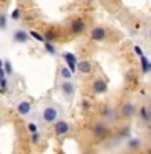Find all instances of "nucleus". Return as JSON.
<instances>
[{
    "instance_id": "obj_26",
    "label": "nucleus",
    "mask_w": 151,
    "mask_h": 154,
    "mask_svg": "<svg viewBox=\"0 0 151 154\" xmlns=\"http://www.w3.org/2000/svg\"><path fill=\"white\" fill-rule=\"evenodd\" d=\"M7 85H8V81H7L5 78H3L2 81H0V86H2V91L7 88Z\"/></svg>"
},
{
    "instance_id": "obj_9",
    "label": "nucleus",
    "mask_w": 151,
    "mask_h": 154,
    "mask_svg": "<svg viewBox=\"0 0 151 154\" xmlns=\"http://www.w3.org/2000/svg\"><path fill=\"white\" fill-rule=\"evenodd\" d=\"M54 131L56 135H64L70 131V123L66 121H56L55 126H54Z\"/></svg>"
},
{
    "instance_id": "obj_29",
    "label": "nucleus",
    "mask_w": 151,
    "mask_h": 154,
    "mask_svg": "<svg viewBox=\"0 0 151 154\" xmlns=\"http://www.w3.org/2000/svg\"><path fill=\"white\" fill-rule=\"evenodd\" d=\"M149 34H150V36H151V27H150V29H149Z\"/></svg>"
},
{
    "instance_id": "obj_31",
    "label": "nucleus",
    "mask_w": 151,
    "mask_h": 154,
    "mask_svg": "<svg viewBox=\"0 0 151 154\" xmlns=\"http://www.w3.org/2000/svg\"><path fill=\"white\" fill-rule=\"evenodd\" d=\"M0 93H2V88H0Z\"/></svg>"
},
{
    "instance_id": "obj_7",
    "label": "nucleus",
    "mask_w": 151,
    "mask_h": 154,
    "mask_svg": "<svg viewBox=\"0 0 151 154\" xmlns=\"http://www.w3.org/2000/svg\"><path fill=\"white\" fill-rule=\"evenodd\" d=\"M120 114L124 118H131L137 114V106L132 102H126L122 105V109H120Z\"/></svg>"
},
{
    "instance_id": "obj_23",
    "label": "nucleus",
    "mask_w": 151,
    "mask_h": 154,
    "mask_svg": "<svg viewBox=\"0 0 151 154\" xmlns=\"http://www.w3.org/2000/svg\"><path fill=\"white\" fill-rule=\"evenodd\" d=\"M11 19L12 20H19L20 19V10L19 8H15L12 12H11Z\"/></svg>"
},
{
    "instance_id": "obj_6",
    "label": "nucleus",
    "mask_w": 151,
    "mask_h": 154,
    "mask_svg": "<svg viewBox=\"0 0 151 154\" xmlns=\"http://www.w3.org/2000/svg\"><path fill=\"white\" fill-rule=\"evenodd\" d=\"M90 35H91V39H92V40H96V42H103V40L106 39V36H107V31H106L104 27L98 26V27H94L92 29H91Z\"/></svg>"
},
{
    "instance_id": "obj_32",
    "label": "nucleus",
    "mask_w": 151,
    "mask_h": 154,
    "mask_svg": "<svg viewBox=\"0 0 151 154\" xmlns=\"http://www.w3.org/2000/svg\"><path fill=\"white\" fill-rule=\"evenodd\" d=\"M150 135H151V133H150Z\"/></svg>"
},
{
    "instance_id": "obj_16",
    "label": "nucleus",
    "mask_w": 151,
    "mask_h": 154,
    "mask_svg": "<svg viewBox=\"0 0 151 154\" xmlns=\"http://www.w3.org/2000/svg\"><path fill=\"white\" fill-rule=\"evenodd\" d=\"M140 145H142V142L139 138H130L128 142H127V147L130 150H138L140 147Z\"/></svg>"
},
{
    "instance_id": "obj_1",
    "label": "nucleus",
    "mask_w": 151,
    "mask_h": 154,
    "mask_svg": "<svg viewBox=\"0 0 151 154\" xmlns=\"http://www.w3.org/2000/svg\"><path fill=\"white\" fill-rule=\"evenodd\" d=\"M62 115L60 107H59L56 103L54 102H48L41 107V112H40V118L44 123H55L56 121H59Z\"/></svg>"
},
{
    "instance_id": "obj_10",
    "label": "nucleus",
    "mask_w": 151,
    "mask_h": 154,
    "mask_svg": "<svg viewBox=\"0 0 151 154\" xmlns=\"http://www.w3.org/2000/svg\"><path fill=\"white\" fill-rule=\"evenodd\" d=\"M92 90L95 94H104L107 91V82L102 78H96L92 82Z\"/></svg>"
},
{
    "instance_id": "obj_25",
    "label": "nucleus",
    "mask_w": 151,
    "mask_h": 154,
    "mask_svg": "<svg viewBox=\"0 0 151 154\" xmlns=\"http://www.w3.org/2000/svg\"><path fill=\"white\" fill-rule=\"evenodd\" d=\"M134 51H135V54H137L138 56H142V55H143V50H142L139 46H134Z\"/></svg>"
},
{
    "instance_id": "obj_8",
    "label": "nucleus",
    "mask_w": 151,
    "mask_h": 154,
    "mask_svg": "<svg viewBox=\"0 0 151 154\" xmlns=\"http://www.w3.org/2000/svg\"><path fill=\"white\" fill-rule=\"evenodd\" d=\"M12 39H14L15 43H20V44L27 43L29 40V34L28 32H26L24 29L17 28V29H15V32L12 35Z\"/></svg>"
},
{
    "instance_id": "obj_21",
    "label": "nucleus",
    "mask_w": 151,
    "mask_h": 154,
    "mask_svg": "<svg viewBox=\"0 0 151 154\" xmlns=\"http://www.w3.org/2000/svg\"><path fill=\"white\" fill-rule=\"evenodd\" d=\"M40 141V134L39 131H35V133H31V143L34 145H38Z\"/></svg>"
},
{
    "instance_id": "obj_22",
    "label": "nucleus",
    "mask_w": 151,
    "mask_h": 154,
    "mask_svg": "<svg viewBox=\"0 0 151 154\" xmlns=\"http://www.w3.org/2000/svg\"><path fill=\"white\" fill-rule=\"evenodd\" d=\"M27 129H28V131L29 133H35V131H38V123L36 122H34V121H31V122H28L27 123Z\"/></svg>"
},
{
    "instance_id": "obj_12",
    "label": "nucleus",
    "mask_w": 151,
    "mask_h": 154,
    "mask_svg": "<svg viewBox=\"0 0 151 154\" xmlns=\"http://www.w3.org/2000/svg\"><path fill=\"white\" fill-rule=\"evenodd\" d=\"M76 67H78V71L80 74H84V75H88V74L92 72V64H91V62L88 60H82L79 62L78 64H76Z\"/></svg>"
},
{
    "instance_id": "obj_17",
    "label": "nucleus",
    "mask_w": 151,
    "mask_h": 154,
    "mask_svg": "<svg viewBox=\"0 0 151 154\" xmlns=\"http://www.w3.org/2000/svg\"><path fill=\"white\" fill-rule=\"evenodd\" d=\"M59 75H60L62 79H72V72H71L67 66L60 67V70H59Z\"/></svg>"
},
{
    "instance_id": "obj_18",
    "label": "nucleus",
    "mask_w": 151,
    "mask_h": 154,
    "mask_svg": "<svg viewBox=\"0 0 151 154\" xmlns=\"http://www.w3.org/2000/svg\"><path fill=\"white\" fill-rule=\"evenodd\" d=\"M44 50L48 52L50 55H58V50H56L55 44H52L51 42H44Z\"/></svg>"
},
{
    "instance_id": "obj_30",
    "label": "nucleus",
    "mask_w": 151,
    "mask_h": 154,
    "mask_svg": "<svg viewBox=\"0 0 151 154\" xmlns=\"http://www.w3.org/2000/svg\"><path fill=\"white\" fill-rule=\"evenodd\" d=\"M149 154H151V149H150V152H149Z\"/></svg>"
},
{
    "instance_id": "obj_2",
    "label": "nucleus",
    "mask_w": 151,
    "mask_h": 154,
    "mask_svg": "<svg viewBox=\"0 0 151 154\" xmlns=\"http://www.w3.org/2000/svg\"><path fill=\"white\" fill-rule=\"evenodd\" d=\"M59 90H60L62 95L66 99H72L76 93L75 83H74L71 79H63V81L60 82V85H59Z\"/></svg>"
},
{
    "instance_id": "obj_28",
    "label": "nucleus",
    "mask_w": 151,
    "mask_h": 154,
    "mask_svg": "<svg viewBox=\"0 0 151 154\" xmlns=\"http://www.w3.org/2000/svg\"><path fill=\"white\" fill-rule=\"evenodd\" d=\"M0 67H3V60L0 59Z\"/></svg>"
},
{
    "instance_id": "obj_24",
    "label": "nucleus",
    "mask_w": 151,
    "mask_h": 154,
    "mask_svg": "<svg viewBox=\"0 0 151 154\" xmlns=\"http://www.w3.org/2000/svg\"><path fill=\"white\" fill-rule=\"evenodd\" d=\"M120 138H128L130 137V129L128 127H126V129H123L122 131H120Z\"/></svg>"
},
{
    "instance_id": "obj_13",
    "label": "nucleus",
    "mask_w": 151,
    "mask_h": 154,
    "mask_svg": "<svg viewBox=\"0 0 151 154\" xmlns=\"http://www.w3.org/2000/svg\"><path fill=\"white\" fill-rule=\"evenodd\" d=\"M102 115H103L104 119L112 121L115 118V111H114V109H112L110 105H106L104 107H103V110H102Z\"/></svg>"
},
{
    "instance_id": "obj_20",
    "label": "nucleus",
    "mask_w": 151,
    "mask_h": 154,
    "mask_svg": "<svg viewBox=\"0 0 151 154\" xmlns=\"http://www.w3.org/2000/svg\"><path fill=\"white\" fill-rule=\"evenodd\" d=\"M3 69H4V71H5V74H7V75H11V74H12V66H11V63H10V60H4L3 62Z\"/></svg>"
},
{
    "instance_id": "obj_4",
    "label": "nucleus",
    "mask_w": 151,
    "mask_h": 154,
    "mask_svg": "<svg viewBox=\"0 0 151 154\" xmlns=\"http://www.w3.org/2000/svg\"><path fill=\"white\" fill-rule=\"evenodd\" d=\"M107 133H108V125L106 122H96V123H94L92 134L95 135L96 138L102 140V138H104L106 135H107Z\"/></svg>"
},
{
    "instance_id": "obj_3",
    "label": "nucleus",
    "mask_w": 151,
    "mask_h": 154,
    "mask_svg": "<svg viewBox=\"0 0 151 154\" xmlns=\"http://www.w3.org/2000/svg\"><path fill=\"white\" fill-rule=\"evenodd\" d=\"M16 111L20 117H28L32 111V103L26 99L19 100V102L16 103Z\"/></svg>"
},
{
    "instance_id": "obj_19",
    "label": "nucleus",
    "mask_w": 151,
    "mask_h": 154,
    "mask_svg": "<svg viewBox=\"0 0 151 154\" xmlns=\"http://www.w3.org/2000/svg\"><path fill=\"white\" fill-rule=\"evenodd\" d=\"M28 34H29V36H32L35 40H38V42H40V43H44V42H46V40H44V36H43V35H40L39 32L34 31V29H31Z\"/></svg>"
},
{
    "instance_id": "obj_27",
    "label": "nucleus",
    "mask_w": 151,
    "mask_h": 154,
    "mask_svg": "<svg viewBox=\"0 0 151 154\" xmlns=\"http://www.w3.org/2000/svg\"><path fill=\"white\" fill-rule=\"evenodd\" d=\"M5 16H0V27L2 28H4L5 27Z\"/></svg>"
},
{
    "instance_id": "obj_14",
    "label": "nucleus",
    "mask_w": 151,
    "mask_h": 154,
    "mask_svg": "<svg viewBox=\"0 0 151 154\" xmlns=\"http://www.w3.org/2000/svg\"><path fill=\"white\" fill-rule=\"evenodd\" d=\"M139 117H140V119L143 121V122H150L151 121V111L149 110V107H146V106H142L140 110H139Z\"/></svg>"
},
{
    "instance_id": "obj_5",
    "label": "nucleus",
    "mask_w": 151,
    "mask_h": 154,
    "mask_svg": "<svg viewBox=\"0 0 151 154\" xmlns=\"http://www.w3.org/2000/svg\"><path fill=\"white\" fill-rule=\"evenodd\" d=\"M70 29H71V32H72V34H75V35L83 34V32H84V29H86L84 20L80 19V17L74 19L72 22H71V24H70Z\"/></svg>"
},
{
    "instance_id": "obj_11",
    "label": "nucleus",
    "mask_w": 151,
    "mask_h": 154,
    "mask_svg": "<svg viewBox=\"0 0 151 154\" xmlns=\"http://www.w3.org/2000/svg\"><path fill=\"white\" fill-rule=\"evenodd\" d=\"M63 58H64V60H66L67 67H68L70 71L74 74L76 71V64H78V59H76V56L74 54H71V52H64Z\"/></svg>"
},
{
    "instance_id": "obj_15",
    "label": "nucleus",
    "mask_w": 151,
    "mask_h": 154,
    "mask_svg": "<svg viewBox=\"0 0 151 154\" xmlns=\"http://www.w3.org/2000/svg\"><path fill=\"white\" fill-rule=\"evenodd\" d=\"M139 58H140V67H142V71H143V74H149L150 71H151V62L144 55L139 56Z\"/></svg>"
}]
</instances>
